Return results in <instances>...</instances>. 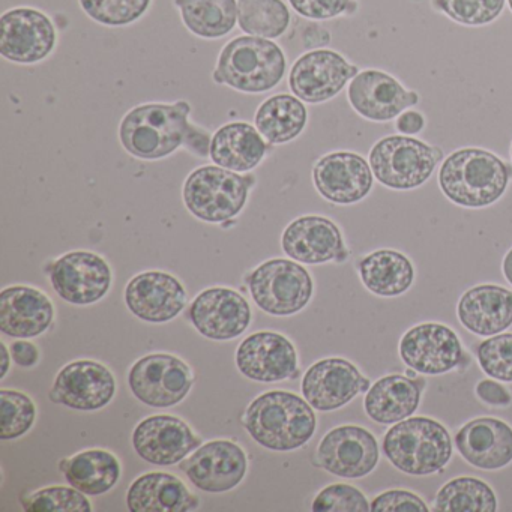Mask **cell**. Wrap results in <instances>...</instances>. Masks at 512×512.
<instances>
[{
    "label": "cell",
    "instance_id": "obj_19",
    "mask_svg": "<svg viewBox=\"0 0 512 512\" xmlns=\"http://www.w3.org/2000/svg\"><path fill=\"white\" fill-rule=\"evenodd\" d=\"M190 319L194 328L209 340H233L250 326L251 308L236 290L211 287L194 299Z\"/></svg>",
    "mask_w": 512,
    "mask_h": 512
},
{
    "label": "cell",
    "instance_id": "obj_26",
    "mask_svg": "<svg viewBox=\"0 0 512 512\" xmlns=\"http://www.w3.org/2000/svg\"><path fill=\"white\" fill-rule=\"evenodd\" d=\"M455 446L472 466L499 470L512 461V428L496 418L473 419L455 434Z\"/></svg>",
    "mask_w": 512,
    "mask_h": 512
},
{
    "label": "cell",
    "instance_id": "obj_7",
    "mask_svg": "<svg viewBox=\"0 0 512 512\" xmlns=\"http://www.w3.org/2000/svg\"><path fill=\"white\" fill-rule=\"evenodd\" d=\"M442 160V149L407 136H389L379 140L368 157L377 181L392 190L421 187Z\"/></svg>",
    "mask_w": 512,
    "mask_h": 512
},
{
    "label": "cell",
    "instance_id": "obj_41",
    "mask_svg": "<svg viewBox=\"0 0 512 512\" xmlns=\"http://www.w3.org/2000/svg\"><path fill=\"white\" fill-rule=\"evenodd\" d=\"M476 355L484 373L500 382H512V334L482 341Z\"/></svg>",
    "mask_w": 512,
    "mask_h": 512
},
{
    "label": "cell",
    "instance_id": "obj_42",
    "mask_svg": "<svg viewBox=\"0 0 512 512\" xmlns=\"http://www.w3.org/2000/svg\"><path fill=\"white\" fill-rule=\"evenodd\" d=\"M316 512H367L371 505L361 490L347 484H334L323 488L313 502Z\"/></svg>",
    "mask_w": 512,
    "mask_h": 512
},
{
    "label": "cell",
    "instance_id": "obj_36",
    "mask_svg": "<svg viewBox=\"0 0 512 512\" xmlns=\"http://www.w3.org/2000/svg\"><path fill=\"white\" fill-rule=\"evenodd\" d=\"M238 22L245 34L272 40L289 28V8L283 0H238Z\"/></svg>",
    "mask_w": 512,
    "mask_h": 512
},
{
    "label": "cell",
    "instance_id": "obj_49",
    "mask_svg": "<svg viewBox=\"0 0 512 512\" xmlns=\"http://www.w3.org/2000/svg\"><path fill=\"white\" fill-rule=\"evenodd\" d=\"M2 353H4V368H2V374L0 377L4 379L8 373V367H10V352H8V347L5 346V343H2Z\"/></svg>",
    "mask_w": 512,
    "mask_h": 512
},
{
    "label": "cell",
    "instance_id": "obj_9",
    "mask_svg": "<svg viewBox=\"0 0 512 512\" xmlns=\"http://www.w3.org/2000/svg\"><path fill=\"white\" fill-rule=\"evenodd\" d=\"M193 383L191 368L169 353L143 356L128 374V385L134 397L157 409L181 403L193 388Z\"/></svg>",
    "mask_w": 512,
    "mask_h": 512
},
{
    "label": "cell",
    "instance_id": "obj_30",
    "mask_svg": "<svg viewBox=\"0 0 512 512\" xmlns=\"http://www.w3.org/2000/svg\"><path fill=\"white\" fill-rule=\"evenodd\" d=\"M424 383L409 376L391 374L370 386L365 395V412L379 424H397L410 418L421 403Z\"/></svg>",
    "mask_w": 512,
    "mask_h": 512
},
{
    "label": "cell",
    "instance_id": "obj_6",
    "mask_svg": "<svg viewBox=\"0 0 512 512\" xmlns=\"http://www.w3.org/2000/svg\"><path fill=\"white\" fill-rule=\"evenodd\" d=\"M254 176H242L220 166H203L190 173L182 190L188 211L211 224H224L241 214Z\"/></svg>",
    "mask_w": 512,
    "mask_h": 512
},
{
    "label": "cell",
    "instance_id": "obj_24",
    "mask_svg": "<svg viewBox=\"0 0 512 512\" xmlns=\"http://www.w3.org/2000/svg\"><path fill=\"white\" fill-rule=\"evenodd\" d=\"M347 97L358 115L374 122L392 121L419 101L416 92L407 91L394 77L377 70L358 73L350 82Z\"/></svg>",
    "mask_w": 512,
    "mask_h": 512
},
{
    "label": "cell",
    "instance_id": "obj_47",
    "mask_svg": "<svg viewBox=\"0 0 512 512\" xmlns=\"http://www.w3.org/2000/svg\"><path fill=\"white\" fill-rule=\"evenodd\" d=\"M424 125V116L419 112H404L397 119V130L406 136L421 133Z\"/></svg>",
    "mask_w": 512,
    "mask_h": 512
},
{
    "label": "cell",
    "instance_id": "obj_39",
    "mask_svg": "<svg viewBox=\"0 0 512 512\" xmlns=\"http://www.w3.org/2000/svg\"><path fill=\"white\" fill-rule=\"evenodd\" d=\"M506 0H433L440 13L464 26H485L499 19Z\"/></svg>",
    "mask_w": 512,
    "mask_h": 512
},
{
    "label": "cell",
    "instance_id": "obj_3",
    "mask_svg": "<svg viewBox=\"0 0 512 512\" xmlns=\"http://www.w3.org/2000/svg\"><path fill=\"white\" fill-rule=\"evenodd\" d=\"M512 169L497 155L479 148L452 152L439 170L442 193L463 208H485L505 193Z\"/></svg>",
    "mask_w": 512,
    "mask_h": 512
},
{
    "label": "cell",
    "instance_id": "obj_44",
    "mask_svg": "<svg viewBox=\"0 0 512 512\" xmlns=\"http://www.w3.org/2000/svg\"><path fill=\"white\" fill-rule=\"evenodd\" d=\"M373 512H427L428 508L416 494L406 490H391L371 502Z\"/></svg>",
    "mask_w": 512,
    "mask_h": 512
},
{
    "label": "cell",
    "instance_id": "obj_14",
    "mask_svg": "<svg viewBox=\"0 0 512 512\" xmlns=\"http://www.w3.org/2000/svg\"><path fill=\"white\" fill-rule=\"evenodd\" d=\"M193 485L206 493H226L241 484L248 469L247 454L232 440H212L181 461Z\"/></svg>",
    "mask_w": 512,
    "mask_h": 512
},
{
    "label": "cell",
    "instance_id": "obj_32",
    "mask_svg": "<svg viewBox=\"0 0 512 512\" xmlns=\"http://www.w3.org/2000/svg\"><path fill=\"white\" fill-rule=\"evenodd\" d=\"M362 283L374 295L394 298L410 289L415 269L404 254L394 250H379L359 262Z\"/></svg>",
    "mask_w": 512,
    "mask_h": 512
},
{
    "label": "cell",
    "instance_id": "obj_17",
    "mask_svg": "<svg viewBox=\"0 0 512 512\" xmlns=\"http://www.w3.org/2000/svg\"><path fill=\"white\" fill-rule=\"evenodd\" d=\"M236 367L248 379L274 383L298 376V353L289 338L277 332H256L236 350Z\"/></svg>",
    "mask_w": 512,
    "mask_h": 512
},
{
    "label": "cell",
    "instance_id": "obj_18",
    "mask_svg": "<svg viewBox=\"0 0 512 512\" xmlns=\"http://www.w3.org/2000/svg\"><path fill=\"white\" fill-rule=\"evenodd\" d=\"M370 386V380L365 379L352 362L328 358L308 368L302 379V395L313 409L331 412L346 406Z\"/></svg>",
    "mask_w": 512,
    "mask_h": 512
},
{
    "label": "cell",
    "instance_id": "obj_34",
    "mask_svg": "<svg viewBox=\"0 0 512 512\" xmlns=\"http://www.w3.org/2000/svg\"><path fill=\"white\" fill-rule=\"evenodd\" d=\"M188 31L206 40L226 37L238 22L236 0H175Z\"/></svg>",
    "mask_w": 512,
    "mask_h": 512
},
{
    "label": "cell",
    "instance_id": "obj_20",
    "mask_svg": "<svg viewBox=\"0 0 512 512\" xmlns=\"http://www.w3.org/2000/svg\"><path fill=\"white\" fill-rule=\"evenodd\" d=\"M202 445L190 425L172 415H155L139 422L133 433V448L139 457L157 466L181 463Z\"/></svg>",
    "mask_w": 512,
    "mask_h": 512
},
{
    "label": "cell",
    "instance_id": "obj_11",
    "mask_svg": "<svg viewBox=\"0 0 512 512\" xmlns=\"http://www.w3.org/2000/svg\"><path fill=\"white\" fill-rule=\"evenodd\" d=\"M358 73V67L349 64L340 53L313 50L293 64L289 74L290 91L304 103H325L337 97Z\"/></svg>",
    "mask_w": 512,
    "mask_h": 512
},
{
    "label": "cell",
    "instance_id": "obj_28",
    "mask_svg": "<svg viewBox=\"0 0 512 512\" xmlns=\"http://www.w3.org/2000/svg\"><path fill=\"white\" fill-rule=\"evenodd\" d=\"M127 505L133 512H190L199 508L200 499L175 475L152 472L131 484Z\"/></svg>",
    "mask_w": 512,
    "mask_h": 512
},
{
    "label": "cell",
    "instance_id": "obj_21",
    "mask_svg": "<svg viewBox=\"0 0 512 512\" xmlns=\"http://www.w3.org/2000/svg\"><path fill=\"white\" fill-rule=\"evenodd\" d=\"M313 181L323 199L335 205H353L370 194L373 170L361 155L332 152L317 161Z\"/></svg>",
    "mask_w": 512,
    "mask_h": 512
},
{
    "label": "cell",
    "instance_id": "obj_8",
    "mask_svg": "<svg viewBox=\"0 0 512 512\" xmlns=\"http://www.w3.org/2000/svg\"><path fill=\"white\" fill-rule=\"evenodd\" d=\"M254 304L271 316H292L307 307L313 296V278L307 269L287 259H272L247 277Z\"/></svg>",
    "mask_w": 512,
    "mask_h": 512
},
{
    "label": "cell",
    "instance_id": "obj_46",
    "mask_svg": "<svg viewBox=\"0 0 512 512\" xmlns=\"http://www.w3.org/2000/svg\"><path fill=\"white\" fill-rule=\"evenodd\" d=\"M11 355H13L14 362L20 367H34L40 359V352L37 346L32 344L31 341H26L25 338H20L19 341H14L11 344Z\"/></svg>",
    "mask_w": 512,
    "mask_h": 512
},
{
    "label": "cell",
    "instance_id": "obj_25",
    "mask_svg": "<svg viewBox=\"0 0 512 512\" xmlns=\"http://www.w3.org/2000/svg\"><path fill=\"white\" fill-rule=\"evenodd\" d=\"M55 319L52 299L29 286H11L0 295V331L8 337L35 338Z\"/></svg>",
    "mask_w": 512,
    "mask_h": 512
},
{
    "label": "cell",
    "instance_id": "obj_12",
    "mask_svg": "<svg viewBox=\"0 0 512 512\" xmlns=\"http://www.w3.org/2000/svg\"><path fill=\"white\" fill-rule=\"evenodd\" d=\"M52 20L34 8L7 11L0 20V55L14 64L34 65L55 50Z\"/></svg>",
    "mask_w": 512,
    "mask_h": 512
},
{
    "label": "cell",
    "instance_id": "obj_23",
    "mask_svg": "<svg viewBox=\"0 0 512 512\" xmlns=\"http://www.w3.org/2000/svg\"><path fill=\"white\" fill-rule=\"evenodd\" d=\"M284 253L304 265L344 262L346 245L337 224L319 215L296 218L281 236Z\"/></svg>",
    "mask_w": 512,
    "mask_h": 512
},
{
    "label": "cell",
    "instance_id": "obj_29",
    "mask_svg": "<svg viewBox=\"0 0 512 512\" xmlns=\"http://www.w3.org/2000/svg\"><path fill=\"white\" fill-rule=\"evenodd\" d=\"M268 152V145L256 127L248 122H230L212 136L211 155L215 166L232 172L256 169Z\"/></svg>",
    "mask_w": 512,
    "mask_h": 512
},
{
    "label": "cell",
    "instance_id": "obj_51",
    "mask_svg": "<svg viewBox=\"0 0 512 512\" xmlns=\"http://www.w3.org/2000/svg\"><path fill=\"white\" fill-rule=\"evenodd\" d=\"M511 160H512V143H511Z\"/></svg>",
    "mask_w": 512,
    "mask_h": 512
},
{
    "label": "cell",
    "instance_id": "obj_5",
    "mask_svg": "<svg viewBox=\"0 0 512 512\" xmlns=\"http://www.w3.org/2000/svg\"><path fill=\"white\" fill-rule=\"evenodd\" d=\"M383 452L398 470L407 475H431L442 470L451 460V436L434 419L415 416L389 428L383 437Z\"/></svg>",
    "mask_w": 512,
    "mask_h": 512
},
{
    "label": "cell",
    "instance_id": "obj_37",
    "mask_svg": "<svg viewBox=\"0 0 512 512\" xmlns=\"http://www.w3.org/2000/svg\"><path fill=\"white\" fill-rule=\"evenodd\" d=\"M0 439L13 440L25 436L37 418V407L34 401L13 389L0 391Z\"/></svg>",
    "mask_w": 512,
    "mask_h": 512
},
{
    "label": "cell",
    "instance_id": "obj_48",
    "mask_svg": "<svg viewBox=\"0 0 512 512\" xmlns=\"http://www.w3.org/2000/svg\"><path fill=\"white\" fill-rule=\"evenodd\" d=\"M502 269L506 281L512 286V248L506 253L505 259H503Z\"/></svg>",
    "mask_w": 512,
    "mask_h": 512
},
{
    "label": "cell",
    "instance_id": "obj_40",
    "mask_svg": "<svg viewBox=\"0 0 512 512\" xmlns=\"http://www.w3.org/2000/svg\"><path fill=\"white\" fill-rule=\"evenodd\" d=\"M86 14L104 26H127L148 11L151 0H79Z\"/></svg>",
    "mask_w": 512,
    "mask_h": 512
},
{
    "label": "cell",
    "instance_id": "obj_15",
    "mask_svg": "<svg viewBox=\"0 0 512 512\" xmlns=\"http://www.w3.org/2000/svg\"><path fill=\"white\" fill-rule=\"evenodd\" d=\"M116 380L106 365L91 359L65 365L53 383L50 400L74 410H100L115 397Z\"/></svg>",
    "mask_w": 512,
    "mask_h": 512
},
{
    "label": "cell",
    "instance_id": "obj_16",
    "mask_svg": "<svg viewBox=\"0 0 512 512\" xmlns=\"http://www.w3.org/2000/svg\"><path fill=\"white\" fill-rule=\"evenodd\" d=\"M400 356L416 373L437 376L454 370L463 361V346L448 326L421 323L401 338Z\"/></svg>",
    "mask_w": 512,
    "mask_h": 512
},
{
    "label": "cell",
    "instance_id": "obj_2",
    "mask_svg": "<svg viewBox=\"0 0 512 512\" xmlns=\"http://www.w3.org/2000/svg\"><path fill=\"white\" fill-rule=\"evenodd\" d=\"M244 425L251 439L271 451L301 448L313 437L317 421L313 407L292 392L259 395L245 410Z\"/></svg>",
    "mask_w": 512,
    "mask_h": 512
},
{
    "label": "cell",
    "instance_id": "obj_1",
    "mask_svg": "<svg viewBox=\"0 0 512 512\" xmlns=\"http://www.w3.org/2000/svg\"><path fill=\"white\" fill-rule=\"evenodd\" d=\"M190 113L187 101L134 107L119 125L122 148L133 157L148 161L169 157L181 146L199 157H208L209 134L190 125Z\"/></svg>",
    "mask_w": 512,
    "mask_h": 512
},
{
    "label": "cell",
    "instance_id": "obj_35",
    "mask_svg": "<svg viewBox=\"0 0 512 512\" xmlns=\"http://www.w3.org/2000/svg\"><path fill=\"white\" fill-rule=\"evenodd\" d=\"M434 511L440 512H496L497 499L490 485L481 479H452L440 488Z\"/></svg>",
    "mask_w": 512,
    "mask_h": 512
},
{
    "label": "cell",
    "instance_id": "obj_33",
    "mask_svg": "<svg viewBox=\"0 0 512 512\" xmlns=\"http://www.w3.org/2000/svg\"><path fill=\"white\" fill-rule=\"evenodd\" d=\"M307 119V109L299 98L280 94L260 104L254 124L269 145H284L301 136Z\"/></svg>",
    "mask_w": 512,
    "mask_h": 512
},
{
    "label": "cell",
    "instance_id": "obj_43",
    "mask_svg": "<svg viewBox=\"0 0 512 512\" xmlns=\"http://www.w3.org/2000/svg\"><path fill=\"white\" fill-rule=\"evenodd\" d=\"M290 7L310 20H329L356 11L355 0H289Z\"/></svg>",
    "mask_w": 512,
    "mask_h": 512
},
{
    "label": "cell",
    "instance_id": "obj_31",
    "mask_svg": "<svg viewBox=\"0 0 512 512\" xmlns=\"http://www.w3.org/2000/svg\"><path fill=\"white\" fill-rule=\"evenodd\" d=\"M65 479L86 496H101L121 478V463L106 449H88L59 463Z\"/></svg>",
    "mask_w": 512,
    "mask_h": 512
},
{
    "label": "cell",
    "instance_id": "obj_27",
    "mask_svg": "<svg viewBox=\"0 0 512 512\" xmlns=\"http://www.w3.org/2000/svg\"><path fill=\"white\" fill-rule=\"evenodd\" d=\"M458 319L481 337H493L512 325V292L494 284L472 287L460 298Z\"/></svg>",
    "mask_w": 512,
    "mask_h": 512
},
{
    "label": "cell",
    "instance_id": "obj_45",
    "mask_svg": "<svg viewBox=\"0 0 512 512\" xmlns=\"http://www.w3.org/2000/svg\"><path fill=\"white\" fill-rule=\"evenodd\" d=\"M476 395H478L479 400L490 404V406H509L512 400L508 389L503 388L502 385L493 382V380L479 382L476 385Z\"/></svg>",
    "mask_w": 512,
    "mask_h": 512
},
{
    "label": "cell",
    "instance_id": "obj_4",
    "mask_svg": "<svg viewBox=\"0 0 512 512\" xmlns=\"http://www.w3.org/2000/svg\"><path fill=\"white\" fill-rule=\"evenodd\" d=\"M283 50L260 37H238L221 50L214 82L244 94H263L280 85L286 74Z\"/></svg>",
    "mask_w": 512,
    "mask_h": 512
},
{
    "label": "cell",
    "instance_id": "obj_38",
    "mask_svg": "<svg viewBox=\"0 0 512 512\" xmlns=\"http://www.w3.org/2000/svg\"><path fill=\"white\" fill-rule=\"evenodd\" d=\"M28 512H91L92 505L85 493L64 485L43 488L22 499Z\"/></svg>",
    "mask_w": 512,
    "mask_h": 512
},
{
    "label": "cell",
    "instance_id": "obj_10",
    "mask_svg": "<svg viewBox=\"0 0 512 512\" xmlns=\"http://www.w3.org/2000/svg\"><path fill=\"white\" fill-rule=\"evenodd\" d=\"M55 292L68 304L91 305L112 287L109 263L92 251H71L47 266Z\"/></svg>",
    "mask_w": 512,
    "mask_h": 512
},
{
    "label": "cell",
    "instance_id": "obj_22",
    "mask_svg": "<svg viewBox=\"0 0 512 512\" xmlns=\"http://www.w3.org/2000/svg\"><path fill=\"white\" fill-rule=\"evenodd\" d=\"M187 301L181 281L167 272H142L125 289L128 310L143 322H170L184 311Z\"/></svg>",
    "mask_w": 512,
    "mask_h": 512
},
{
    "label": "cell",
    "instance_id": "obj_13",
    "mask_svg": "<svg viewBox=\"0 0 512 512\" xmlns=\"http://www.w3.org/2000/svg\"><path fill=\"white\" fill-rule=\"evenodd\" d=\"M317 461L340 478H364L379 463V445L365 428L343 425L323 437L317 448Z\"/></svg>",
    "mask_w": 512,
    "mask_h": 512
},
{
    "label": "cell",
    "instance_id": "obj_50",
    "mask_svg": "<svg viewBox=\"0 0 512 512\" xmlns=\"http://www.w3.org/2000/svg\"><path fill=\"white\" fill-rule=\"evenodd\" d=\"M509 10H511L512 13V0H508Z\"/></svg>",
    "mask_w": 512,
    "mask_h": 512
}]
</instances>
